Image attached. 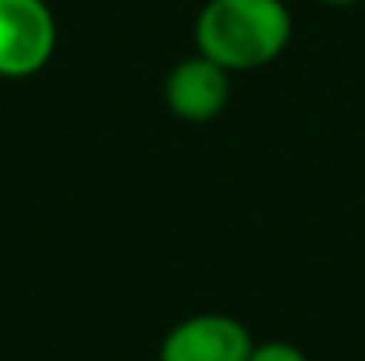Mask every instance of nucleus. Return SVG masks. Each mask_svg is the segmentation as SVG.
Instances as JSON below:
<instances>
[{"mask_svg":"<svg viewBox=\"0 0 365 361\" xmlns=\"http://www.w3.org/2000/svg\"><path fill=\"white\" fill-rule=\"evenodd\" d=\"M291 43L284 0H206L195 21V46L220 68L252 71L273 64Z\"/></svg>","mask_w":365,"mask_h":361,"instance_id":"obj_1","label":"nucleus"},{"mask_svg":"<svg viewBox=\"0 0 365 361\" xmlns=\"http://www.w3.org/2000/svg\"><path fill=\"white\" fill-rule=\"evenodd\" d=\"M57 50V18L46 0H0V78H29Z\"/></svg>","mask_w":365,"mask_h":361,"instance_id":"obj_2","label":"nucleus"},{"mask_svg":"<svg viewBox=\"0 0 365 361\" xmlns=\"http://www.w3.org/2000/svg\"><path fill=\"white\" fill-rule=\"evenodd\" d=\"M255 340L238 319L199 312L181 319L160 344V361H248Z\"/></svg>","mask_w":365,"mask_h":361,"instance_id":"obj_3","label":"nucleus"},{"mask_svg":"<svg viewBox=\"0 0 365 361\" xmlns=\"http://www.w3.org/2000/svg\"><path fill=\"white\" fill-rule=\"evenodd\" d=\"M163 100L174 117L192 120V124L220 117L224 107L231 103V71L220 68L217 61L195 53L167 75Z\"/></svg>","mask_w":365,"mask_h":361,"instance_id":"obj_4","label":"nucleus"},{"mask_svg":"<svg viewBox=\"0 0 365 361\" xmlns=\"http://www.w3.org/2000/svg\"><path fill=\"white\" fill-rule=\"evenodd\" d=\"M248 361H309V355L287 340H266V344H255Z\"/></svg>","mask_w":365,"mask_h":361,"instance_id":"obj_5","label":"nucleus"},{"mask_svg":"<svg viewBox=\"0 0 365 361\" xmlns=\"http://www.w3.org/2000/svg\"><path fill=\"white\" fill-rule=\"evenodd\" d=\"M319 4H330V7H348V4H359V0H319Z\"/></svg>","mask_w":365,"mask_h":361,"instance_id":"obj_6","label":"nucleus"}]
</instances>
